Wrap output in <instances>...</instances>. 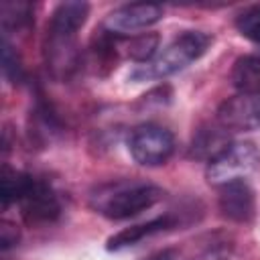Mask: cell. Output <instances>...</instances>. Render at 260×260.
Listing matches in <instances>:
<instances>
[{"label": "cell", "mask_w": 260, "mask_h": 260, "mask_svg": "<svg viewBox=\"0 0 260 260\" xmlns=\"http://www.w3.org/2000/svg\"><path fill=\"white\" fill-rule=\"evenodd\" d=\"M162 199V189L142 181H116L98 187L89 195V205L95 213L108 219L134 217Z\"/></svg>", "instance_id": "6da1fadb"}, {"label": "cell", "mask_w": 260, "mask_h": 260, "mask_svg": "<svg viewBox=\"0 0 260 260\" xmlns=\"http://www.w3.org/2000/svg\"><path fill=\"white\" fill-rule=\"evenodd\" d=\"M211 45V37L201 30H185L179 37H175L136 77H169L181 69H185L189 63L197 61L207 47Z\"/></svg>", "instance_id": "7a4b0ae2"}, {"label": "cell", "mask_w": 260, "mask_h": 260, "mask_svg": "<svg viewBox=\"0 0 260 260\" xmlns=\"http://www.w3.org/2000/svg\"><path fill=\"white\" fill-rule=\"evenodd\" d=\"M260 162V152L252 142H230L221 152L207 160L205 177L211 185L223 187L234 181H244Z\"/></svg>", "instance_id": "3957f363"}, {"label": "cell", "mask_w": 260, "mask_h": 260, "mask_svg": "<svg viewBox=\"0 0 260 260\" xmlns=\"http://www.w3.org/2000/svg\"><path fill=\"white\" fill-rule=\"evenodd\" d=\"M128 150L140 167H160L171 158L175 138L158 124H142L128 136Z\"/></svg>", "instance_id": "277c9868"}, {"label": "cell", "mask_w": 260, "mask_h": 260, "mask_svg": "<svg viewBox=\"0 0 260 260\" xmlns=\"http://www.w3.org/2000/svg\"><path fill=\"white\" fill-rule=\"evenodd\" d=\"M217 124L223 130L246 132L260 128V91H240L217 108Z\"/></svg>", "instance_id": "5b68a950"}, {"label": "cell", "mask_w": 260, "mask_h": 260, "mask_svg": "<svg viewBox=\"0 0 260 260\" xmlns=\"http://www.w3.org/2000/svg\"><path fill=\"white\" fill-rule=\"evenodd\" d=\"M162 18V6L150 2L124 4L112 10L104 20V30L112 37H128L156 24Z\"/></svg>", "instance_id": "8992f818"}, {"label": "cell", "mask_w": 260, "mask_h": 260, "mask_svg": "<svg viewBox=\"0 0 260 260\" xmlns=\"http://www.w3.org/2000/svg\"><path fill=\"white\" fill-rule=\"evenodd\" d=\"M20 213L26 223H51L61 215V203L55 191L41 179H30L26 191L18 199Z\"/></svg>", "instance_id": "52a82bcc"}, {"label": "cell", "mask_w": 260, "mask_h": 260, "mask_svg": "<svg viewBox=\"0 0 260 260\" xmlns=\"http://www.w3.org/2000/svg\"><path fill=\"white\" fill-rule=\"evenodd\" d=\"M219 211L236 223H250L256 215V197L246 181H234L219 187Z\"/></svg>", "instance_id": "ba28073f"}, {"label": "cell", "mask_w": 260, "mask_h": 260, "mask_svg": "<svg viewBox=\"0 0 260 260\" xmlns=\"http://www.w3.org/2000/svg\"><path fill=\"white\" fill-rule=\"evenodd\" d=\"M89 14V4L87 2H61L55 6L49 26H47V37L49 39H59V41H75L77 30L85 24Z\"/></svg>", "instance_id": "9c48e42d"}, {"label": "cell", "mask_w": 260, "mask_h": 260, "mask_svg": "<svg viewBox=\"0 0 260 260\" xmlns=\"http://www.w3.org/2000/svg\"><path fill=\"white\" fill-rule=\"evenodd\" d=\"M175 225V219L171 215H162V217H156V219H150L146 223H138V225H130V228H124L120 230L118 234H114L110 240H108V250H124V248H130L138 242H142L144 238L156 234V232H162V230H169Z\"/></svg>", "instance_id": "30bf717a"}, {"label": "cell", "mask_w": 260, "mask_h": 260, "mask_svg": "<svg viewBox=\"0 0 260 260\" xmlns=\"http://www.w3.org/2000/svg\"><path fill=\"white\" fill-rule=\"evenodd\" d=\"M232 83L238 91H260V57H238L232 67Z\"/></svg>", "instance_id": "8fae6325"}, {"label": "cell", "mask_w": 260, "mask_h": 260, "mask_svg": "<svg viewBox=\"0 0 260 260\" xmlns=\"http://www.w3.org/2000/svg\"><path fill=\"white\" fill-rule=\"evenodd\" d=\"M228 136L221 130L217 128H205V130H199V134L193 138V144H191V156L195 158H207L211 160L217 152H221L225 146H228Z\"/></svg>", "instance_id": "7c38bea8"}, {"label": "cell", "mask_w": 260, "mask_h": 260, "mask_svg": "<svg viewBox=\"0 0 260 260\" xmlns=\"http://www.w3.org/2000/svg\"><path fill=\"white\" fill-rule=\"evenodd\" d=\"M30 179L32 177L22 173V171H14V169L4 167L2 179H0V199H2V205L8 207L10 203H18V199L26 191Z\"/></svg>", "instance_id": "4fadbf2b"}, {"label": "cell", "mask_w": 260, "mask_h": 260, "mask_svg": "<svg viewBox=\"0 0 260 260\" xmlns=\"http://www.w3.org/2000/svg\"><path fill=\"white\" fill-rule=\"evenodd\" d=\"M32 6L26 2H4L2 4V28L8 32L10 28L18 30L30 24Z\"/></svg>", "instance_id": "5bb4252c"}, {"label": "cell", "mask_w": 260, "mask_h": 260, "mask_svg": "<svg viewBox=\"0 0 260 260\" xmlns=\"http://www.w3.org/2000/svg\"><path fill=\"white\" fill-rule=\"evenodd\" d=\"M158 49V35L154 32H144V35H138L134 39H130L128 43V51L126 55L134 61H140V63H150L154 59V53Z\"/></svg>", "instance_id": "9a60e30c"}, {"label": "cell", "mask_w": 260, "mask_h": 260, "mask_svg": "<svg viewBox=\"0 0 260 260\" xmlns=\"http://www.w3.org/2000/svg\"><path fill=\"white\" fill-rule=\"evenodd\" d=\"M236 28L244 39L260 43V4H254L240 12L236 18Z\"/></svg>", "instance_id": "2e32d148"}, {"label": "cell", "mask_w": 260, "mask_h": 260, "mask_svg": "<svg viewBox=\"0 0 260 260\" xmlns=\"http://www.w3.org/2000/svg\"><path fill=\"white\" fill-rule=\"evenodd\" d=\"M2 71H4V75L12 83H18L20 81L22 67H20V61H18V55L12 51V47L6 41H4V47H2Z\"/></svg>", "instance_id": "e0dca14e"}, {"label": "cell", "mask_w": 260, "mask_h": 260, "mask_svg": "<svg viewBox=\"0 0 260 260\" xmlns=\"http://www.w3.org/2000/svg\"><path fill=\"white\" fill-rule=\"evenodd\" d=\"M16 242H18V230H16V225L10 223V221H2L0 223V244H2V250L12 248Z\"/></svg>", "instance_id": "ac0fdd59"}, {"label": "cell", "mask_w": 260, "mask_h": 260, "mask_svg": "<svg viewBox=\"0 0 260 260\" xmlns=\"http://www.w3.org/2000/svg\"><path fill=\"white\" fill-rule=\"evenodd\" d=\"M177 258H179L177 250L165 248V250H160V252H154V254H150V256H148V258H144V260H177Z\"/></svg>", "instance_id": "d6986e66"}]
</instances>
